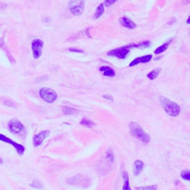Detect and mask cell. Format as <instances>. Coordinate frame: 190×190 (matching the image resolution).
Wrapping results in <instances>:
<instances>
[{"mask_svg": "<svg viewBox=\"0 0 190 190\" xmlns=\"http://www.w3.org/2000/svg\"><path fill=\"white\" fill-rule=\"evenodd\" d=\"M9 130L13 134H20L22 131L25 130V126L20 120L17 119H12L8 122L7 124Z\"/></svg>", "mask_w": 190, "mask_h": 190, "instance_id": "cell-8", "label": "cell"}, {"mask_svg": "<svg viewBox=\"0 0 190 190\" xmlns=\"http://www.w3.org/2000/svg\"><path fill=\"white\" fill-rule=\"evenodd\" d=\"M180 177H181V178H183V180L190 181V170H189V169H185V170L182 171L181 173H180Z\"/></svg>", "mask_w": 190, "mask_h": 190, "instance_id": "cell-23", "label": "cell"}, {"mask_svg": "<svg viewBox=\"0 0 190 190\" xmlns=\"http://www.w3.org/2000/svg\"><path fill=\"white\" fill-rule=\"evenodd\" d=\"M160 71H161V68L154 69V70H152L151 72H149L147 74V77L151 80H155V79H156L157 77H158V75L160 74Z\"/></svg>", "mask_w": 190, "mask_h": 190, "instance_id": "cell-22", "label": "cell"}, {"mask_svg": "<svg viewBox=\"0 0 190 190\" xmlns=\"http://www.w3.org/2000/svg\"><path fill=\"white\" fill-rule=\"evenodd\" d=\"M69 51L71 52H76V53H84V51L78 48H69Z\"/></svg>", "mask_w": 190, "mask_h": 190, "instance_id": "cell-27", "label": "cell"}, {"mask_svg": "<svg viewBox=\"0 0 190 190\" xmlns=\"http://www.w3.org/2000/svg\"><path fill=\"white\" fill-rule=\"evenodd\" d=\"M187 24H188V25H190V16H189V18L187 19Z\"/></svg>", "mask_w": 190, "mask_h": 190, "instance_id": "cell-32", "label": "cell"}, {"mask_svg": "<svg viewBox=\"0 0 190 190\" xmlns=\"http://www.w3.org/2000/svg\"><path fill=\"white\" fill-rule=\"evenodd\" d=\"M50 135V131L48 130H45L39 132V134L35 135L33 138V144L35 147H38L42 144L43 141Z\"/></svg>", "mask_w": 190, "mask_h": 190, "instance_id": "cell-10", "label": "cell"}, {"mask_svg": "<svg viewBox=\"0 0 190 190\" xmlns=\"http://www.w3.org/2000/svg\"><path fill=\"white\" fill-rule=\"evenodd\" d=\"M105 163H107L108 166H112V163H114V153H113L112 149H108V152H106V155H105Z\"/></svg>", "mask_w": 190, "mask_h": 190, "instance_id": "cell-17", "label": "cell"}, {"mask_svg": "<svg viewBox=\"0 0 190 190\" xmlns=\"http://www.w3.org/2000/svg\"><path fill=\"white\" fill-rule=\"evenodd\" d=\"M44 46V42L39 39H33L31 42V48L33 52V56L34 59H39L42 55V48Z\"/></svg>", "mask_w": 190, "mask_h": 190, "instance_id": "cell-6", "label": "cell"}, {"mask_svg": "<svg viewBox=\"0 0 190 190\" xmlns=\"http://www.w3.org/2000/svg\"><path fill=\"white\" fill-rule=\"evenodd\" d=\"M129 130L131 134L136 137L137 139L142 141L145 144H147L151 140V137L145 131L143 128L136 122H131L129 123Z\"/></svg>", "mask_w": 190, "mask_h": 190, "instance_id": "cell-1", "label": "cell"}, {"mask_svg": "<svg viewBox=\"0 0 190 190\" xmlns=\"http://www.w3.org/2000/svg\"><path fill=\"white\" fill-rule=\"evenodd\" d=\"M122 175H123V178L124 179V185L123 187V190H131L130 185H129V178L128 172H126V171H123Z\"/></svg>", "mask_w": 190, "mask_h": 190, "instance_id": "cell-19", "label": "cell"}, {"mask_svg": "<svg viewBox=\"0 0 190 190\" xmlns=\"http://www.w3.org/2000/svg\"><path fill=\"white\" fill-rule=\"evenodd\" d=\"M118 0H105L103 5H104V6L106 7H110L112 6V5H114V4Z\"/></svg>", "mask_w": 190, "mask_h": 190, "instance_id": "cell-26", "label": "cell"}, {"mask_svg": "<svg viewBox=\"0 0 190 190\" xmlns=\"http://www.w3.org/2000/svg\"><path fill=\"white\" fill-rule=\"evenodd\" d=\"M183 2L184 4H186V5H187V4H189L190 3V0H183Z\"/></svg>", "mask_w": 190, "mask_h": 190, "instance_id": "cell-31", "label": "cell"}, {"mask_svg": "<svg viewBox=\"0 0 190 190\" xmlns=\"http://www.w3.org/2000/svg\"><path fill=\"white\" fill-rule=\"evenodd\" d=\"M99 71L103 73V74L106 77H114L115 76V72L113 70L112 68L106 66V65H103V66L99 68Z\"/></svg>", "mask_w": 190, "mask_h": 190, "instance_id": "cell-14", "label": "cell"}, {"mask_svg": "<svg viewBox=\"0 0 190 190\" xmlns=\"http://www.w3.org/2000/svg\"><path fill=\"white\" fill-rule=\"evenodd\" d=\"M152 42L150 41L146 40V41H143V42L137 43V44H133V43H131V44L127 45L126 47L128 48H139V49H145V48H147L148 47L151 46Z\"/></svg>", "mask_w": 190, "mask_h": 190, "instance_id": "cell-13", "label": "cell"}, {"mask_svg": "<svg viewBox=\"0 0 190 190\" xmlns=\"http://www.w3.org/2000/svg\"><path fill=\"white\" fill-rule=\"evenodd\" d=\"M62 110H63V112L65 115H75V114H77L79 113V110L77 108H71V107L68 106H63L62 107Z\"/></svg>", "mask_w": 190, "mask_h": 190, "instance_id": "cell-16", "label": "cell"}, {"mask_svg": "<svg viewBox=\"0 0 190 190\" xmlns=\"http://www.w3.org/2000/svg\"><path fill=\"white\" fill-rule=\"evenodd\" d=\"M3 162H4V161H3V159L2 158V157H0V164H2Z\"/></svg>", "mask_w": 190, "mask_h": 190, "instance_id": "cell-33", "label": "cell"}, {"mask_svg": "<svg viewBox=\"0 0 190 190\" xmlns=\"http://www.w3.org/2000/svg\"><path fill=\"white\" fill-rule=\"evenodd\" d=\"M5 104L8 107H15V105L12 102H11V101L6 100V102H5Z\"/></svg>", "mask_w": 190, "mask_h": 190, "instance_id": "cell-29", "label": "cell"}, {"mask_svg": "<svg viewBox=\"0 0 190 190\" xmlns=\"http://www.w3.org/2000/svg\"><path fill=\"white\" fill-rule=\"evenodd\" d=\"M104 5H103V3H100L98 6H97V9H96L95 15H94V19H95V20H97V19L100 18V16H102L103 13H104Z\"/></svg>", "mask_w": 190, "mask_h": 190, "instance_id": "cell-18", "label": "cell"}, {"mask_svg": "<svg viewBox=\"0 0 190 190\" xmlns=\"http://www.w3.org/2000/svg\"><path fill=\"white\" fill-rule=\"evenodd\" d=\"M134 175L138 176L144 169V163L140 160H137L134 163Z\"/></svg>", "mask_w": 190, "mask_h": 190, "instance_id": "cell-15", "label": "cell"}, {"mask_svg": "<svg viewBox=\"0 0 190 190\" xmlns=\"http://www.w3.org/2000/svg\"><path fill=\"white\" fill-rule=\"evenodd\" d=\"M157 187H158L157 184H154L146 187H135V190H157Z\"/></svg>", "mask_w": 190, "mask_h": 190, "instance_id": "cell-24", "label": "cell"}, {"mask_svg": "<svg viewBox=\"0 0 190 190\" xmlns=\"http://www.w3.org/2000/svg\"><path fill=\"white\" fill-rule=\"evenodd\" d=\"M129 54V48L126 46L119 47V48L113 49L107 53L108 56H115L120 60H125Z\"/></svg>", "mask_w": 190, "mask_h": 190, "instance_id": "cell-5", "label": "cell"}, {"mask_svg": "<svg viewBox=\"0 0 190 190\" xmlns=\"http://www.w3.org/2000/svg\"><path fill=\"white\" fill-rule=\"evenodd\" d=\"M68 7L71 14L75 16L81 15L85 9V0H70Z\"/></svg>", "mask_w": 190, "mask_h": 190, "instance_id": "cell-3", "label": "cell"}, {"mask_svg": "<svg viewBox=\"0 0 190 190\" xmlns=\"http://www.w3.org/2000/svg\"><path fill=\"white\" fill-rule=\"evenodd\" d=\"M152 59V56L151 54H148V55L143 56L140 57H137L136 59H135L133 61H131L130 64H129V67H133L135 65H138L140 63H148Z\"/></svg>", "mask_w": 190, "mask_h": 190, "instance_id": "cell-11", "label": "cell"}, {"mask_svg": "<svg viewBox=\"0 0 190 190\" xmlns=\"http://www.w3.org/2000/svg\"><path fill=\"white\" fill-rule=\"evenodd\" d=\"M103 98L106 99L107 100L111 101V102H113V101H114V99H113V97H112V95H103Z\"/></svg>", "mask_w": 190, "mask_h": 190, "instance_id": "cell-28", "label": "cell"}, {"mask_svg": "<svg viewBox=\"0 0 190 190\" xmlns=\"http://www.w3.org/2000/svg\"><path fill=\"white\" fill-rule=\"evenodd\" d=\"M119 22L120 25H123V27L129 28V29H134L137 26L136 24H135L134 22L131 21L130 19L125 17V16L120 18L119 20Z\"/></svg>", "mask_w": 190, "mask_h": 190, "instance_id": "cell-12", "label": "cell"}, {"mask_svg": "<svg viewBox=\"0 0 190 190\" xmlns=\"http://www.w3.org/2000/svg\"><path fill=\"white\" fill-rule=\"evenodd\" d=\"M39 96L48 103H53L57 99V94L54 90L48 88H42L39 91Z\"/></svg>", "mask_w": 190, "mask_h": 190, "instance_id": "cell-4", "label": "cell"}, {"mask_svg": "<svg viewBox=\"0 0 190 190\" xmlns=\"http://www.w3.org/2000/svg\"><path fill=\"white\" fill-rule=\"evenodd\" d=\"M160 102L163 108L169 115L172 117H177L179 115L180 112V107L170 99H167L166 97L161 96L160 97Z\"/></svg>", "mask_w": 190, "mask_h": 190, "instance_id": "cell-2", "label": "cell"}, {"mask_svg": "<svg viewBox=\"0 0 190 190\" xmlns=\"http://www.w3.org/2000/svg\"><path fill=\"white\" fill-rule=\"evenodd\" d=\"M67 182L71 185H80L81 187H88V184H89L90 181L86 177L82 176V175H75L72 178H68L67 180Z\"/></svg>", "mask_w": 190, "mask_h": 190, "instance_id": "cell-7", "label": "cell"}, {"mask_svg": "<svg viewBox=\"0 0 190 190\" xmlns=\"http://www.w3.org/2000/svg\"><path fill=\"white\" fill-rule=\"evenodd\" d=\"M80 125L84 126H86L88 128H92L96 126L95 123H94V122L91 121V120L88 119V118H86V117H84L83 119L80 121Z\"/></svg>", "mask_w": 190, "mask_h": 190, "instance_id": "cell-21", "label": "cell"}, {"mask_svg": "<svg viewBox=\"0 0 190 190\" xmlns=\"http://www.w3.org/2000/svg\"><path fill=\"white\" fill-rule=\"evenodd\" d=\"M172 38H170L168 41H167L166 42L164 43V44L162 45V46H161L160 47H158V48H157V49H155V54H160L163 53V52L166 51L167 50V48H168L169 43L171 42V41H172Z\"/></svg>", "mask_w": 190, "mask_h": 190, "instance_id": "cell-20", "label": "cell"}, {"mask_svg": "<svg viewBox=\"0 0 190 190\" xmlns=\"http://www.w3.org/2000/svg\"><path fill=\"white\" fill-rule=\"evenodd\" d=\"M89 29H90V28H87V30H86V35H87L88 37H90V38H91V34H90V33H89V31H90V30H89Z\"/></svg>", "mask_w": 190, "mask_h": 190, "instance_id": "cell-30", "label": "cell"}, {"mask_svg": "<svg viewBox=\"0 0 190 190\" xmlns=\"http://www.w3.org/2000/svg\"><path fill=\"white\" fill-rule=\"evenodd\" d=\"M30 186H31V187L34 188V189H40L42 188V185L41 184L40 182H39L38 180H34V181L33 182V183L30 184Z\"/></svg>", "mask_w": 190, "mask_h": 190, "instance_id": "cell-25", "label": "cell"}, {"mask_svg": "<svg viewBox=\"0 0 190 190\" xmlns=\"http://www.w3.org/2000/svg\"><path fill=\"white\" fill-rule=\"evenodd\" d=\"M0 141H2V142L7 143V144H9L12 145V146H14L15 149H16V151L18 153L19 155H22L25 151V148L22 145L19 144L18 143L14 142V140H12L11 139L8 138V137L6 136H5L4 135L0 134Z\"/></svg>", "mask_w": 190, "mask_h": 190, "instance_id": "cell-9", "label": "cell"}]
</instances>
